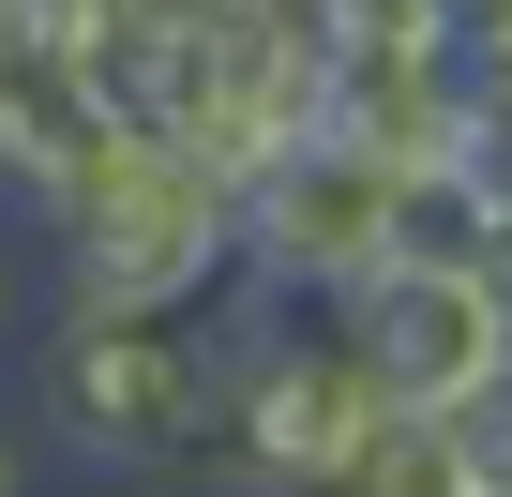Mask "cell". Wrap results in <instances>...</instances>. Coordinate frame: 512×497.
<instances>
[{"label": "cell", "instance_id": "cell-1", "mask_svg": "<svg viewBox=\"0 0 512 497\" xmlns=\"http://www.w3.org/2000/svg\"><path fill=\"white\" fill-rule=\"evenodd\" d=\"M46 317L91 332V317H211L226 302V181L151 151V136H106L61 211H46Z\"/></svg>", "mask_w": 512, "mask_h": 497}, {"label": "cell", "instance_id": "cell-2", "mask_svg": "<svg viewBox=\"0 0 512 497\" xmlns=\"http://www.w3.org/2000/svg\"><path fill=\"white\" fill-rule=\"evenodd\" d=\"M16 422H31V452H61L91 482H181L196 437L226 422V347H211V317H91V332L46 317Z\"/></svg>", "mask_w": 512, "mask_h": 497}, {"label": "cell", "instance_id": "cell-3", "mask_svg": "<svg viewBox=\"0 0 512 497\" xmlns=\"http://www.w3.org/2000/svg\"><path fill=\"white\" fill-rule=\"evenodd\" d=\"M302 136H317V16H302V0H181L166 151L211 166V181H256Z\"/></svg>", "mask_w": 512, "mask_h": 497}, {"label": "cell", "instance_id": "cell-4", "mask_svg": "<svg viewBox=\"0 0 512 497\" xmlns=\"http://www.w3.org/2000/svg\"><path fill=\"white\" fill-rule=\"evenodd\" d=\"M347 362H362V392L392 407V422H437V407H467L482 392V362H512L497 332H482V302H467V272L452 257H392L362 302H332L317 317Z\"/></svg>", "mask_w": 512, "mask_h": 497}, {"label": "cell", "instance_id": "cell-5", "mask_svg": "<svg viewBox=\"0 0 512 497\" xmlns=\"http://www.w3.org/2000/svg\"><path fill=\"white\" fill-rule=\"evenodd\" d=\"M91 151H106V106L76 76V0H0V196L46 226Z\"/></svg>", "mask_w": 512, "mask_h": 497}, {"label": "cell", "instance_id": "cell-6", "mask_svg": "<svg viewBox=\"0 0 512 497\" xmlns=\"http://www.w3.org/2000/svg\"><path fill=\"white\" fill-rule=\"evenodd\" d=\"M437 452H452L467 497H512V362H482V392L437 407Z\"/></svg>", "mask_w": 512, "mask_h": 497}, {"label": "cell", "instance_id": "cell-7", "mask_svg": "<svg viewBox=\"0 0 512 497\" xmlns=\"http://www.w3.org/2000/svg\"><path fill=\"white\" fill-rule=\"evenodd\" d=\"M437 196L467 211V226H512V121H452V151H437Z\"/></svg>", "mask_w": 512, "mask_h": 497}, {"label": "cell", "instance_id": "cell-8", "mask_svg": "<svg viewBox=\"0 0 512 497\" xmlns=\"http://www.w3.org/2000/svg\"><path fill=\"white\" fill-rule=\"evenodd\" d=\"M332 497H467V482H452L437 422H377V452H362V467H347Z\"/></svg>", "mask_w": 512, "mask_h": 497}, {"label": "cell", "instance_id": "cell-9", "mask_svg": "<svg viewBox=\"0 0 512 497\" xmlns=\"http://www.w3.org/2000/svg\"><path fill=\"white\" fill-rule=\"evenodd\" d=\"M452 272H467V302H482V332L512 347V226H467V241H452Z\"/></svg>", "mask_w": 512, "mask_h": 497}, {"label": "cell", "instance_id": "cell-10", "mask_svg": "<svg viewBox=\"0 0 512 497\" xmlns=\"http://www.w3.org/2000/svg\"><path fill=\"white\" fill-rule=\"evenodd\" d=\"M31 317H46V287H31V241H16V226H0V347H16Z\"/></svg>", "mask_w": 512, "mask_h": 497}, {"label": "cell", "instance_id": "cell-11", "mask_svg": "<svg viewBox=\"0 0 512 497\" xmlns=\"http://www.w3.org/2000/svg\"><path fill=\"white\" fill-rule=\"evenodd\" d=\"M0 497H46V452H31V422L0 407Z\"/></svg>", "mask_w": 512, "mask_h": 497}]
</instances>
